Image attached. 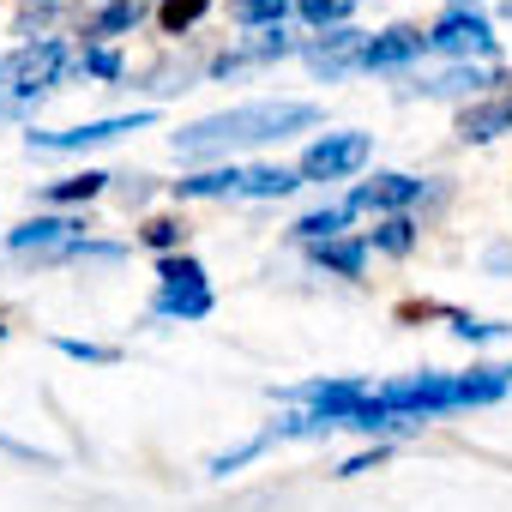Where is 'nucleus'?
Segmentation results:
<instances>
[{
    "instance_id": "6e6552de",
    "label": "nucleus",
    "mask_w": 512,
    "mask_h": 512,
    "mask_svg": "<svg viewBox=\"0 0 512 512\" xmlns=\"http://www.w3.org/2000/svg\"><path fill=\"white\" fill-rule=\"evenodd\" d=\"M368 157H374V139H368V133H326V139H314V145L302 151L296 175H302V181H350Z\"/></svg>"
},
{
    "instance_id": "1a4fd4ad",
    "label": "nucleus",
    "mask_w": 512,
    "mask_h": 512,
    "mask_svg": "<svg viewBox=\"0 0 512 512\" xmlns=\"http://www.w3.org/2000/svg\"><path fill=\"white\" fill-rule=\"evenodd\" d=\"M157 109H133V115H103V121H79V127H61V133H43L31 127V151H91V145H109L121 133H139L151 127Z\"/></svg>"
},
{
    "instance_id": "b1692460",
    "label": "nucleus",
    "mask_w": 512,
    "mask_h": 512,
    "mask_svg": "<svg viewBox=\"0 0 512 512\" xmlns=\"http://www.w3.org/2000/svg\"><path fill=\"white\" fill-rule=\"evenodd\" d=\"M368 247H374V253H392V260H404V253L416 247V223H410V217H386V223L368 235Z\"/></svg>"
},
{
    "instance_id": "a211bd4d",
    "label": "nucleus",
    "mask_w": 512,
    "mask_h": 512,
    "mask_svg": "<svg viewBox=\"0 0 512 512\" xmlns=\"http://www.w3.org/2000/svg\"><path fill=\"white\" fill-rule=\"evenodd\" d=\"M512 127V103L500 97V103H476V109H464L458 115V139L464 145H488V139H500Z\"/></svg>"
},
{
    "instance_id": "7ed1b4c3",
    "label": "nucleus",
    "mask_w": 512,
    "mask_h": 512,
    "mask_svg": "<svg viewBox=\"0 0 512 512\" xmlns=\"http://www.w3.org/2000/svg\"><path fill=\"white\" fill-rule=\"evenodd\" d=\"M296 187H302V175L278 169V163H223V169H199V175L175 181L181 199H284Z\"/></svg>"
},
{
    "instance_id": "393cba45",
    "label": "nucleus",
    "mask_w": 512,
    "mask_h": 512,
    "mask_svg": "<svg viewBox=\"0 0 512 512\" xmlns=\"http://www.w3.org/2000/svg\"><path fill=\"white\" fill-rule=\"evenodd\" d=\"M121 260H127V247H121V241H91V235H85V241L67 247V260H61V266H121Z\"/></svg>"
},
{
    "instance_id": "0eeeda50",
    "label": "nucleus",
    "mask_w": 512,
    "mask_h": 512,
    "mask_svg": "<svg viewBox=\"0 0 512 512\" xmlns=\"http://www.w3.org/2000/svg\"><path fill=\"white\" fill-rule=\"evenodd\" d=\"M73 241H85V217H25L19 229H7V253L37 266H61Z\"/></svg>"
},
{
    "instance_id": "2eb2a0df",
    "label": "nucleus",
    "mask_w": 512,
    "mask_h": 512,
    "mask_svg": "<svg viewBox=\"0 0 512 512\" xmlns=\"http://www.w3.org/2000/svg\"><path fill=\"white\" fill-rule=\"evenodd\" d=\"M416 199H422V181H416V175H374V181H362L344 205H350V211H392V217H398V211L416 205Z\"/></svg>"
},
{
    "instance_id": "4be33fe9",
    "label": "nucleus",
    "mask_w": 512,
    "mask_h": 512,
    "mask_svg": "<svg viewBox=\"0 0 512 512\" xmlns=\"http://www.w3.org/2000/svg\"><path fill=\"white\" fill-rule=\"evenodd\" d=\"M109 181H115V175H103V169H85V175L49 181V187H43V199H49V205H85V199H97Z\"/></svg>"
},
{
    "instance_id": "f3484780",
    "label": "nucleus",
    "mask_w": 512,
    "mask_h": 512,
    "mask_svg": "<svg viewBox=\"0 0 512 512\" xmlns=\"http://www.w3.org/2000/svg\"><path fill=\"white\" fill-rule=\"evenodd\" d=\"M308 253H314V266L332 272V278H362L368 272V241L362 235H338V241H320Z\"/></svg>"
},
{
    "instance_id": "4468645a",
    "label": "nucleus",
    "mask_w": 512,
    "mask_h": 512,
    "mask_svg": "<svg viewBox=\"0 0 512 512\" xmlns=\"http://www.w3.org/2000/svg\"><path fill=\"white\" fill-rule=\"evenodd\" d=\"M422 55H428V37L410 31V25H392V31H374V37H368L362 73H410Z\"/></svg>"
},
{
    "instance_id": "2f4dec72",
    "label": "nucleus",
    "mask_w": 512,
    "mask_h": 512,
    "mask_svg": "<svg viewBox=\"0 0 512 512\" xmlns=\"http://www.w3.org/2000/svg\"><path fill=\"white\" fill-rule=\"evenodd\" d=\"M61 7H67V0H25V7H19V31H25V37L37 31V37H43V25H49Z\"/></svg>"
},
{
    "instance_id": "f704fd0d",
    "label": "nucleus",
    "mask_w": 512,
    "mask_h": 512,
    "mask_svg": "<svg viewBox=\"0 0 512 512\" xmlns=\"http://www.w3.org/2000/svg\"><path fill=\"white\" fill-rule=\"evenodd\" d=\"M500 13H506V19H512V0H500Z\"/></svg>"
},
{
    "instance_id": "6ab92c4d",
    "label": "nucleus",
    "mask_w": 512,
    "mask_h": 512,
    "mask_svg": "<svg viewBox=\"0 0 512 512\" xmlns=\"http://www.w3.org/2000/svg\"><path fill=\"white\" fill-rule=\"evenodd\" d=\"M139 19H145V0H109V7L85 25V37H91V43H109V37L139 31Z\"/></svg>"
},
{
    "instance_id": "9b49d317",
    "label": "nucleus",
    "mask_w": 512,
    "mask_h": 512,
    "mask_svg": "<svg viewBox=\"0 0 512 512\" xmlns=\"http://www.w3.org/2000/svg\"><path fill=\"white\" fill-rule=\"evenodd\" d=\"M284 398H290V404H308V410H320L332 428H344V422H350V410H356V404H368L374 392H368V380L332 374V380H302V386H290Z\"/></svg>"
},
{
    "instance_id": "20e7f679",
    "label": "nucleus",
    "mask_w": 512,
    "mask_h": 512,
    "mask_svg": "<svg viewBox=\"0 0 512 512\" xmlns=\"http://www.w3.org/2000/svg\"><path fill=\"white\" fill-rule=\"evenodd\" d=\"M67 73V43L61 37H31L19 55L0 61V97L7 103H43Z\"/></svg>"
},
{
    "instance_id": "bb28decb",
    "label": "nucleus",
    "mask_w": 512,
    "mask_h": 512,
    "mask_svg": "<svg viewBox=\"0 0 512 512\" xmlns=\"http://www.w3.org/2000/svg\"><path fill=\"white\" fill-rule=\"evenodd\" d=\"M266 446H272V428H266V434H253V440H241L235 452H217V458H211L205 470H211V476H229V470H241V464H253V458H260Z\"/></svg>"
},
{
    "instance_id": "c85d7f7f",
    "label": "nucleus",
    "mask_w": 512,
    "mask_h": 512,
    "mask_svg": "<svg viewBox=\"0 0 512 512\" xmlns=\"http://www.w3.org/2000/svg\"><path fill=\"white\" fill-rule=\"evenodd\" d=\"M446 320H452V332H458L464 344H494V338H506V326L476 320V314H464V308H446Z\"/></svg>"
},
{
    "instance_id": "7c9ffc66",
    "label": "nucleus",
    "mask_w": 512,
    "mask_h": 512,
    "mask_svg": "<svg viewBox=\"0 0 512 512\" xmlns=\"http://www.w3.org/2000/svg\"><path fill=\"white\" fill-rule=\"evenodd\" d=\"M181 235H187V229H181L175 217H157V223H145V247H157V253H163V260H169V253H175V247H181Z\"/></svg>"
},
{
    "instance_id": "72a5a7b5",
    "label": "nucleus",
    "mask_w": 512,
    "mask_h": 512,
    "mask_svg": "<svg viewBox=\"0 0 512 512\" xmlns=\"http://www.w3.org/2000/svg\"><path fill=\"white\" fill-rule=\"evenodd\" d=\"M482 266H488V272H512V241L488 247V253H482Z\"/></svg>"
},
{
    "instance_id": "39448f33",
    "label": "nucleus",
    "mask_w": 512,
    "mask_h": 512,
    "mask_svg": "<svg viewBox=\"0 0 512 512\" xmlns=\"http://www.w3.org/2000/svg\"><path fill=\"white\" fill-rule=\"evenodd\" d=\"M217 308L211 284H205V266L193 253H169L157 260V296H151V314L157 320H205Z\"/></svg>"
},
{
    "instance_id": "c756f323",
    "label": "nucleus",
    "mask_w": 512,
    "mask_h": 512,
    "mask_svg": "<svg viewBox=\"0 0 512 512\" xmlns=\"http://www.w3.org/2000/svg\"><path fill=\"white\" fill-rule=\"evenodd\" d=\"M55 350L61 356H73V362H91V368H109L121 350H109V344H85V338H55Z\"/></svg>"
},
{
    "instance_id": "f03ea898",
    "label": "nucleus",
    "mask_w": 512,
    "mask_h": 512,
    "mask_svg": "<svg viewBox=\"0 0 512 512\" xmlns=\"http://www.w3.org/2000/svg\"><path fill=\"white\" fill-rule=\"evenodd\" d=\"M512 386L506 368H470V374H404L374 386L380 404L410 410V416H446V410H476V404H500Z\"/></svg>"
},
{
    "instance_id": "c9c22d12",
    "label": "nucleus",
    "mask_w": 512,
    "mask_h": 512,
    "mask_svg": "<svg viewBox=\"0 0 512 512\" xmlns=\"http://www.w3.org/2000/svg\"><path fill=\"white\" fill-rule=\"evenodd\" d=\"M452 7H476V0H452Z\"/></svg>"
},
{
    "instance_id": "a878e982",
    "label": "nucleus",
    "mask_w": 512,
    "mask_h": 512,
    "mask_svg": "<svg viewBox=\"0 0 512 512\" xmlns=\"http://www.w3.org/2000/svg\"><path fill=\"white\" fill-rule=\"evenodd\" d=\"M73 73H91V79H109V85H115V79L127 73V61H121V49H109V43H91V49L73 61Z\"/></svg>"
},
{
    "instance_id": "f257e3e1",
    "label": "nucleus",
    "mask_w": 512,
    "mask_h": 512,
    "mask_svg": "<svg viewBox=\"0 0 512 512\" xmlns=\"http://www.w3.org/2000/svg\"><path fill=\"white\" fill-rule=\"evenodd\" d=\"M320 121L314 103H296V97H278V103H241V109H217L193 127H181L169 145L181 163H205V157H229V151H253V145H272V139H290V133H308Z\"/></svg>"
},
{
    "instance_id": "dca6fc26",
    "label": "nucleus",
    "mask_w": 512,
    "mask_h": 512,
    "mask_svg": "<svg viewBox=\"0 0 512 512\" xmlns=\"http://www.w3.org/2000/svg\"><path fill=\"white\" fill-rule=\"evenodd\" d=\"M422 422H428V416H410V410H392V404L368 398V404L350 410L344 428H356V434H422Z\"/></svg>"
},
{
    "instance_id": "9d476101",
    "label": "nucleus",
    "mask_w": 512,
    "mask_h": 512,
    "mask_svg": "<svg viewBox=\"0 0 512 512\" xmlns=\"http://www.w3.org/2000/svg\"><path fill=\"white\" fill-rule=\"evenodd\" d=\"M368 37H374V31H356V25L320 31L314 43H302V61H308L314 79H350V73H362V61H368Z\"/></svg>"
},
{
    "instance_id": "5701e85b",
    "label": "nucleus",
    "mask_w": 512,
    "mask_h": 512,
    "mask_svg": "<svg viewBox=\"0 0 512 512\" xmlns=\"http://www.w3.org/2000/svg\"><path fill=\"white\" fill-rule=\"evenodd\" d=\"M350 7H356V0H296L302 25H314V31H344L350 25Z\"/></svg>"
},
{
    "instance_id": "423d86ee",
    "label": "nucleus",
    "mask_w": 512,
    "mask_h": 512,
    "mask_svg": "<svg viewBox=\"0 0 512 512\" xmlns=\"http://www.w3.org/2000/svg\"><path fill=\"white\" fill-rule=\"evenodd\" d=\"M428 55H446L452 67H458V61H464V67H470V61L482 67V61H494V25H488L476 7H446V13L428 25Z\"/></svg>"
},
{
    "instance_id": "cd10ccee",
    "label": "nucleus",
    "mask_w": 512,
    "mask_h": 512,
    "mask_svg": "<svg viewBox=\"0 0 512 512\" xmlns=\"http://www.w3.org/2000/svg\"><path fill=\"white\" fill-rule=\"evenodd\" d=\"M205 13H211V0H163V31L181 37V31H193Z\"/></svg>"
},
{
    "instance_id": "f8f14e48",
    "label": "nucleus",
    "mask_w": 512,
    "mask_h": 512,
    "mask_svg": "<svg viewBox=\"0 0 512 512\" xmlns=\"http://www.w3.org/2000/svg\"><path fill=\"white\" fill-rule=\"evenodd\" d=\"M488 85H500L494 67H446V73H404V97H482Z\"/></svg>"
},
{
    "instance_id": "473e14b6",
    "label": "nucleus",
    "mask_w": 512,
    "mask_h": 512,
    "mask_svg": "<svg viewBox=\"0 0 512 512\" xmlns=\"http://www.w3.org/2000/svg\"><path fill=\"white\" fill-rule=\"evenodd\" d=\"M386 452H392V446H386V440H374L368 452H356V458H344V464H338V476H362V470H374V464H386Z\"/></svg>"
},
{
    "instance_id": "ddd939ff",
    "label": "nucleus",
    "mask_w": 512,
    "mask_h": 512,
    "mask_svg": "<svg viewBox=\"0 0 512 512\" xmlns=\"http://www.w3.org/2000/svg\"><path fill=\"white\" fill-rule=\"evenodd\" d=\"M284 55H302L296 49V37L284 31V25H272V31H253L241 49H229L223 61H211V73L217 79H235V73H247V67H272V61H284Z\"/></svg>"
},
{
    "instance_id": "aec40b11",
    "label": "nucleus",
    "mask_w": 512,
    "mask_h": 512,
    "mask_svg": "<svg viewBox=\"0 0 512 512\" xmlns=\"http://www.w3.org/2000/svg\"><path fill=\"white\" fill-rule=\"evenodd\" d=\"M296 13V0H229V19L241 25V31H272V25H284Z\"/></svg>"
},
{
    "instance_id": "412c9836",
    "label": "nucleus",
    "mask_w": 512,
    "mask_h": 512,
    "mask_svg": "<svg viewBox=\"0 0 512 512\" xmlns=\"http://www.w3.org/2000/svg\"><path fill=\"white\" fill-rule=\"evenodd\" d=\"M350 205H326V211H308V217H296V241H308V247H320V241H338L344 229H350Z\"/></svg>"
},
{
    "instance_id": "e433bc0d",
    "label": "nucleus",
    "mask_w": 512,
    "mask_h": 512,
    "mask_svg": "<svg viewBox=\"0 0 512 512\" xmlns=\"http://www.w3.org/2000/svg\"><path fill=\"white\" fill-rule=\"evenodd\" d=\"M0 344H7V326H0Z\"/></svg>"
}]
</instances>
